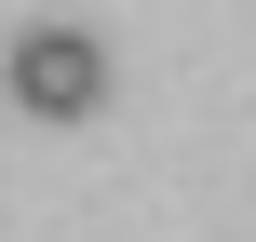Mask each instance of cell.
I'll use <instances>...</instances> for the list:
<instances>
[{
    "label": "cell",
    "instance_id": "6da1fadb",
    "mask_svg": "<svg viewBox=\"0 0 256 242\" xmlns=\"http://www.w3.org/2000/svg\"><path fill=\"white\" fill-rule=\"evenodd\" d=\"M108 81H122V67H108V40H94V27H68V13H40V27H14V40H0V94H14L27 121H54V135H68V121H94V108H108Z\"/></svg>",
    "mask_w": 256,
    "mask_h": 242
}]
</instances>
